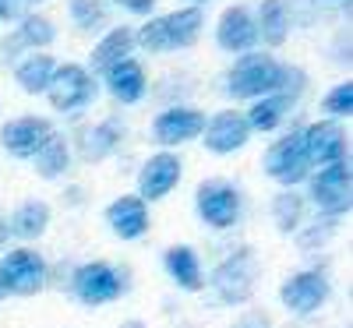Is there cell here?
<instances>
[{
  "label": "cell",
  "instance_id": "cell-1",
  "mask_svg": "<svg viewBox=\"0 0 353 328\" xmlns=\"http://www.w3.org/2000/svg\"><path fill=\"white\" fill-rule=\"evenodd\" d=\"M201 11L198 8H181V11H170V14H159V18H149L141 28L134 43H141L149 53H170V50H188L198 43L201 36Z\"/></svg>",
  "mask_w": 353,
  "mask_h": 328
},
{
  "label": "cell",
  "instance_id": "cell-2",
  "mask_svg": "<svg viewBox=\"0 0 353 328\" xmlns=\"http://www.w3.org/2000/svg\"><path fill=\"white\" fill-rule=\"evenodd\" d=\"M286 78V64L272 61L265 53H244L226 78V92L233 99H261L272 96Z\"/></svg>",
  "mask_w": 353,
  "mask_h": 328
},
{
  "label": "cell",
  "instance_id": "cell-3",
  "mask_svg": "<svg viewBox=\"0 0 353 328\" xmlns=\"http://www.w3.org/2000/svg\"><path fill=\"white\" fill-rule=\"evenodd\" d=\"M254 279H258V258L251 247H241L212 272V289L223 304H248L254 293Z\"/></svg>",
  "mask_w": 353,
  "mask_h": 328
},
{
  "label": "cell",
  "instance_id": "cell-4",
  "mask_svg": "<svg viewBox=\"0 0 353 328\" xmlns=\"http://www.w3.org/2000/svg\"><path fill=\"white\" fill-rule=\"evenodd\" d=\"M304 71L301 68H286V78H283V85L276 88L272 96H261L251 110H248V127L251 131H272V127H279L283 124V116L290 113V106L301 99V92H304Z\"/></svg>",
  "mask_w": 353,
  "mask_h": 328
},
{
  "label": "cell",
  "instance_id": "cell-5",
  "mask_svg": "<svg viewBox=\"0 0 353 328\" xmlns=\"http://www.w3.org/2000/svg\"><path fill=\"white\" fill-rule=\"evenodd\" d=\"M311 198H314V205H318L329 219L350 212V198H353L350 163L339 159V163H332V166H321V170L311 176Z\"/></svg>",
  "mask_w": 353,
  "mask_h": 328
},
{
  "label": "cell",
  "instance_id": "cell-6",
  "mask_svg": "<svg viewBox=\"0 0 353 328\" xmlns=\"http://www.w3.org/2000/svg\"><path fill=\"white\" fill-rule=\"evenodd\" d=\"M265 173L279 181L283 187H293L311 176V163H307V152H304V138L301 131H290L286 138H279L269 152H265Z\"/></svg>",
  "mask_w": 353,
  "mask_h": 328
},
{
  "label": "cell",
  "instance_id": "cell-7",
  "mask_svg": "<svg viewBox=\"0 0 353 328\" xmlns=\"http://www.w3.org/2000/svg\"><path fill=\"white\" fill-rule=\"evenodd\" d=\"M71 286H74V296L81 304L99 307V304H110V300H117V296L124 293V276L117 272L113 265H106V261H88V265L74 268Z\"/></svg>",
  "mask_w": 353,
  "mask_h": 328
},
{
  "label": "cell",
  "instance_id": "cell-8",
  "mask_svg": "<svg viewBox=\"0 0 353 328\" xmlns=\"http://www.w3.org/2000/svg\"><path fill=\"white\" fill-rule=\"evenodd\" d=\"M46 96H50V106L61 110V113H74V110H85L96 96V85H92V74L78 64H64L57 68L50 85H46Z\"/></svg>",
  "mask_w": 353,
  "mask_h": 328
},
{
  "label": "cell",
  "instance_id": "cell-9",
  "mask_svg": "<svg viewBox=\"0 0 353 328\" xmlns=\"http://www.w3.org/2000/svg\"><path fill=\"white\" fill-rule=\"evenodd\" d=\"M0 283H4V289L14 293V296L39 293L46 286V261H43V254L28 251V247L8 251V258L0 261Z\"/></svg>",
  "mask_w": 353,
  "mask_h": 328
},
{
  "label": "cell",
  "instance_id": "cell-10",
  "mask_svg": "<svg viewBox=\"0 0 353 328\" xmlns=\"http://www.w3.org/2000/svg\"><path fill=\"white\" fill-rule=\"evenodd\" d=\"M279 300H283V307L293 311V314H311V311H318L321 304L329 300V279H325V272L307 268V272L290 276V279L279 286Z\"/></svg>",
  "mask_w": 353,
  "mask_h": 328
},
{
  "label": "cell",
  "instance_id": "cell-11",
  "mask_svg": "<svg viewBox=\"0 0 353 328\" xmlns=\"http://www.w3.org/2000/svg\"><path fill=\"white\" fill-rule=\"evenodd\" d=\"M198 216L216 226V229H230L241 219V194L237 187H230L223 181H209L198 187Z\"/></svg>",
  "mask_w": 353,
  "mask_h": 328
},
{
  "label": "cell",
  "instance_id": "cell-12",
  "mask_svg": "<svg viewBox=\"0 0 353 328\" xmlns=\"http://www.w3.org/2000/svg\"><path fill=\"white\" fill-rule=\"evenodd\" d=\"M205 148L209 152H216V156H230V152H237V148H244L248 145V134H251V127H248V121H244V113H237V110H223V113H216L209 124H205Z\"/></svg>",
  "mask_w": 353,
  "mask_h": 328
},
{
  "label": "cell",
  "instance_id": "cell-13",
  "mask_svg": "<svg viewBox=\"0 0 353 328\" xmlns=\"http://www.w3.org/2000/svg\"><path fill=\"white\" fill-rule=\"evenodd\" d=\"M50 134H53V127L43 116H18V121H11L0 131V145H4L14 159H32Z\"/></svg>",
  "mask_w": 353,
  "mask_h": 328
},
{
  "label": "cell",
  "instance_id": "cell-14",
  "mask_svg": "<svg viewBox=\"0 0 353 328\" xmlns=\"http://www.w3.org/2000/svg\"><path fill=\"white\" fill-rule=\"evenodd\" d=\"M176 184H181V159L170 156V152H159V156H152L149 163H145L141 173H138V198L141 201H159Z\"/></svg>",
  "mask_w": 353,
  "mask_h": 328
},
{
  "label": "cell",
  "instance_id": "cell-15",
  "mask_svg": "<svg viewBox=\"0 0 353 328\" xmlns=\"http://www.w3.org/2000/svg\"><path fill=\"white\" fill-rule=\"evenodd\" d=\"M205 131V113L201 110H191V106H173V110H163L156 121H152V134L159 145H181V141H191Z\"/></svg>",
  "mask_w": 353,
  "mask_h": 328
},
{
  "label": "cell",
  "instance_id": "cell-16",
  "mask_svg": "<svg viewBox=\"0 0 353 328\" xmlns=\"http://www.w3.org/2000/svg\"><path fill=\"white\" fill-rule=\"evenodd\" d=\"M301 138H304V152H307V163L311 166H332L346 152V138H343L339 124H332V121L307 124L301 131Z\"/></svg>",
  "mask_w": 353,
  "mask_h": 328
},
{
  "label": "cell",
  "instance_id": "cell-17",
  "mask_svg": "<svg viewBox=\"0 0 353 328\" xmlns=\"http://www.w3.org/2000/svg\"><path fill=\"white\" fill-rule=\"evenodd\" d=\"M216 43L230 53H248L258 43V25L248 8H226L216 25Z\"/></svg>",
  "mask_w": 353,
  "mask_h": 328
},
{
  "label": "cell",
  "instance_id": "cell-18",
  "mask_svg": "<svg viewBox=\"0 0 353 328\" xmlns=\"http://www.w3.org/2000/svg\"><path fill=\"white\" fill-rule=\"evenodd\" d=\"M106 223L121 240H138V236L149 229V205L138 194H124L106 208Z\"/></svg>",
  "mask_w": 353,
  "mask_h": 328
},
{
  "label": "cell",
  "instance_id": "cell-19",
  "mask_svg": "<svg viewBox=\"0 0 353 328\" xmlns=\"http://www.w3.org/2000/svg\"><path fill=\"white\" fill-rule=\"evenodd\" d=\"M106 85H110V92L117 103H138L145 96V71L138 61H121V64H113L106 71Z\"/></svg>",
  "mask_w": 353,
  "mask_h": 328
},
{
  "label": "cell",
  "instance_id": "cell-20",
  "mask_svg": "<svg viewBox=\"0 0 353 328\" xmlns=\"http://www.w3.org/2000/svg\"><path fill=\"white\" fill-rule=\"evenodd\" d=\"M57 39V28L50 18H39V14H28L21 18V25L14 28V36L4 39V57L8 53H18V50H39V46H50Z\"/></svg>",
  "mask_w": 353,
  "mask_h": 328
},
{
  "label": "cell",
  "instance_id": "cell-21",
  "mask_svg": "<svg viewBox=\"0 0 353 328\" xmlns=\"http://www.w3.org/2000/svg\"><path fill=\"white\" fill-rule=\"evenodd\" d=\"M163 265H166L170 279L181 286V289H191V293L201 289V261H198L194 247H188V244L170 247V251L163 254Z\"/></svg>",
  "mask_w": 353,
  "mask_h": 328
},
{
  "label": "cell",
  "instance_id": "cell-22",
  "mask_svg": "<svg viewBox=\"0 0 353 328\" xmlns=\"http://www.w3.org/2000/svg\"><path fill=\"white\" fill-rule=\"evenodd\" d=\"M131 50H134V32H131V28H128V25L113 28V32H110L106 39H99V43H96V50H92V71L106 74L113 64L128 61Z\"/></svg>",
  "mask_w": 353,
  "mask_h": 328
},
{
  "label": "cell",
  "instance_id": "cell-23",
  "mask_svg": "<svg viewBox=\"0 0 353 328\" xmlns=\"http://www.w3.org/2000/svg\"><path fill=\"white\" fill-rule=\"evenodd\" d=\"M50 226V205L46 201H25L14 208V216L8 223V236H21V240H36Z\"/></svg>",
  "mask_w": 353,
  "mask_h": 328
},
{
  "label": "cell",
  "instance_id": "cell-24",
  "mask_svg": "<svg viewBox=\"0 0 353 328\" xmlns=\"http://www.w3.org/2000/svg\"><path fill=\"white\" fill-rule=\"evenodd\" d=\"M121 124L117 121H103V124H96V127H85L78 138V148H81V159H88V163H99V159H106L113 148H117V141H121Z\"/></svg>",
  "mask_w": 353,
  "mask_h": 328
},
{
  "label": "cell",
  "instance_id": "cell-25",
  "mask_svg": "<svg viewBox=\"0 0 353 328\" xmlns=\"http://www.w3.org/2000/svg\"><path fill=\"white\" fill-rule=\"evenodd\" d=\"M258 36L269 46H283L286 32H290V14L283 0H261V14H258Z\"/></svg>",
  "mask_w": 353,
  "mask_h": 328
},
{
  "label": "cell",
  "instance_id": "cell-26",
  "mask_svg": "<svg viewBox=\"0 0 353 328\" xmlns=\"http://www.w3.org/2000/svg\"><path fill=\"white\" fill-rule=\"evenodd\" d=\"M32 159H36V173L43 176V181H53V176H61V173L68 170V163H71V152H68L64 134H57V131H53Z\"/></svg>",
  "mask_w": 353,
  "mask_h": 328
},
{
  "label": "cell",
  "instance_id": "cell-27",
  "mask_svg": "<svg viewBox=\"0 0 353 328\" xmlns=\"http://www.w3.org/2000/svg\"><path fill=\"white\" fill-rule=\"evenodd\" d=\"M53 71H57L53 57H46V53H36V57H28V61H21V64H18L14 78H18V85L25 88L28 96H36V92H46V85H50Z\"/></svg>",
  "mask_w": 353,
  "mask_h": 328
},
{
  "label": "cell",
  "instance_id": "cell-28",
  "mask_svg": "<svg viewBox=\"0 0 353 328\" xmlns=\"http://www.w3.org/2000/svg\"><path fill=\"white\" fill-rule=\"evenodd\" d=\"M272 219H276L279 233H293V229L301 226V219H304V198L293 194V191L276 194V201H272Z\"/></svg>",
  "mask_w": 353,
  "mask_h": 328
},
{
  "label": "cell",
  "instance_id": "cell-29",
  "mask_svg": "<svg viewBox=\"0 0 353 328\" xmlns=\"http://www.w3.org/2000/svg\"><path fill=\"white\" fill-rule=\"evenodd\" d=\"M71 18L78 28L92 32L106 21V0H71Z\"/></svg>",
  "mask_w": 353,
  "mask_h": 328
},
{
  "label": "cell",
  "instance_id": "cell-30",
  "mask_svg": "<svg viewBox=\"0 0 353 328\" xmlns=\"http://www.w3.org/2000/svg\"><path fill=\"white\" fill-rule=\"evenodd\" d=\"M325 110L332 116H350L353 113V81H343V85L332 88V92L325 96Z\"/></svg>",
  "mask_w": 353,
  "mask_h": 328
},
{
  "label": "cell",
  "instance_id": "cell-31",
  "mask_svg": "<svg viewBox=\"0 0 353 328\" xmlns=\"http://www.w3.org/2000/svg\"><path fill=\"white\" fill-rule=\"evenodd\" d=\"M230 328H272V318L265 314V311H251V314H244V318H237Z\"/></svg>",
  "mask_w": 353,
  "mask_h": 328
},
{
  "label": "cell",
  "instance_id": "cell-32",
  "mask_svg": "<svg viewBox=\"0 0 353 328\" xmlns=\"http://www.w3.org/2000/svg\"><path fill=\"white\" fill-rule=\"evenodd\" d=\"M32 4V0H0V21H11V18H21V11Z\"/></svg>",
  "mask_w": 353,
  "mask_h": 328
},
{
  "label": "cell",
  "instance_id": "cell-33",
  "mask_svg": "<svg viewBox=\"0 0 353 328\" xmlns=\"http://www.w3.org/2000/svg\"><path fill=\"white\" fill-rule=\"evenodd\" d=\"M113 4H121V8L131 11V14H152L156 0H113Z\"/></svg>",
  "mask_w": 353,
  "mask_h": 328
},
{
  "label": "cell",
  "instance_id": "cell-34",
  "mask_svg": "<svg viewBox=\"0 0 353 328\" xmlns=\"http://www.w3.org/2000/svg\"><path fill=\"white\" fill-rule=\"evenodd\" d=\"M4 240H8V219L0 216V247H4Z\"/></svg>",
  "mask_w": 353,
  "mask_h": 328
},
{
  "label": "cell",
  "instance_id": "cell-35",
  "mask_svg": "<svg viewBox=\"0 0 353 328\" xmlns=\"http://www.w3.org/2000/svg\"><path fill=\"white\" fill-rule=\"evenodd\" d=\"M121 328H145L141 321H128V325H121Z\"/></svg>",
  "mask_w": 353,
  "mask_h": 328
},
{
  "label": "cell",
  "instance_id": "cell-36",
  "mask_svg": "<svg viewBox=\"0 0 353 328\" xmlns=\"http://www.w3.org/2000/svg\"><path fill=\"white\" fill-rule=\"evenodd\" d=\"M4 296H8V289H4V283H0V300H4Z\"/></svg>",
  "mask_w": 353,
  "mask_h": 328
},
{
  "label": "cell",
  "instance_id": "cell-37",
  "mask_svg": "<svg viewBox=\"0 0 353 328\" xmlns=\"http://www.w3.org/2000/svg\"><path fill=\"white\" fill-rule=\"evenodd\" d=\"M191 4H194V8H198V4H209V0H191Z\"/></svg>",
  "mask_w": 353,
  "mask_h": 328
}]
</instances>
